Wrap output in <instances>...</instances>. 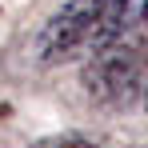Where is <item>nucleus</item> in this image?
<instances>
[{"instance_id": "1", "label": "nucleus", "mask_w": 148, "mask_h": 148, "mask_svg": "<svg viewBox=\"0 0 148 148\" xmlns=\"http://www.w3.org/2000/svg\"><path fill=\"white\" fill-rule=\"evenodd\" d=\"M132 0H64L36 36L40 64H68L80 56H100L120 36Z\"/></svg>"}, {"instance_id": "2", "label": "nucleus", "mask_w": 148, "mask_h": 148, "mask_svg": "<svg viewBox=\"0 0 148 148\" xmlns=\"http://www.w3.org/2000/svg\"><path fill=\"white\" fill-rule=\"evenodd\" d=\"M84 84L92 100L100 104H128L136 92H144V56L140 48H128V44H112L100 56H92L84 64Z\"/></svg>"}, {"instance_id": "3", "label": "nucleus", "mask_w": 148, "mask_h": 148, "mask_svg": "<svg viewBox=\"0 0 148 148\" xmlns=\"http://www.w3.org/2000/svg\"><path fill=\"white\" fill-rule=\"evenodd\" d=\"M56 148H96V144H88V140H80V136H68V140H60Z\"/></svg>"}, {"instance_id": "4", "label": "nucleus", "mask_w": 148, "mask_h": 148, "mask_svg": "<svg viewBox=\"0 0 148 148\" xmlns=\"http://www.w3.org/2000/svg\"><path fill=\"white\" fill-rule=\"evenodd\" d=\"M140 24H144V32H148V0H144V8H140Z\"/></svg>"}, {"instance_id": "5", "label": "nucleus", "mask_w": 148, "mask_h": 148, "mask_svg": "<svg viewBox=\"0 0 148 148\" xmlns=\"http://www.w3.org/2000/svg\"><path fill=\"white\" fill-rule=\"evenodd\" d=\"M144 108H148V84H144Z\"/></svg>"}]
</instances>
